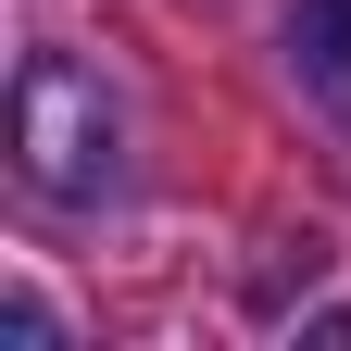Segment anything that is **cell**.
Here are the masks:
<instances>
[{"label": "cell", "mask_w": 351, "mask_h": 351, "mask_svg": "<svg viewBox=\"0 0 351 351\" xmlns=\"http://www.w3.org/2000/svg\"><path fill=\"white\" fill-rule=\"evenodd\" d=\"M301 51L326 88H351V0H301Z\"/></svg>", "instance_id": "2"}, {"label": "cell", "mask_w": 351, "mask_h": 351, "mask_svg": "<svg viewBox=\"0 0 351 351\" xmlns=\"http://www.w3.org/2000/svg\"><path fill=\"white\" fill-rule=\"evenodd\" d=\"M13 138H25V176H38L51 201H101V189H113V113H101V75L25 63V88H13Z\"/></svg>", "instance_id": "1"}]
</instances>
